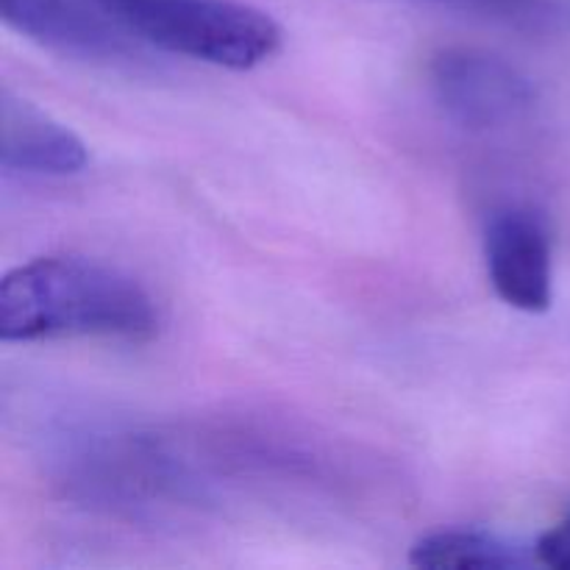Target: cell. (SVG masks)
I'll use <instances>...</instances> for the list:
<instances>
[{
    "instance_id": "5b68a950",
    "label": "cell",
    "mask_w": 570,
    "mask_h": 570,
    "mask_svg": "<svg viewBox=\"0 0 570 570\" xmlns=\"http://www.w3.org/2000/svg\"><path fill=\"white\" fill-rule=\"evenodd\" d=\"M484 262L495 295L527 315L549 312L554 298V250L549 223L529 206L495 212L484 232Z\"/></svg>"
},
{
    "instance_id": "3957f363",
    "label": "cell",
    "mask_w": 570,
    "mask_h": 570,
    "mask_svg": "<svg viewBox=\"0 0 570 570\" xmlns=\"http://www.w3.org/2000/svg\"><path fill=\"white\" fill-rule=\"evenodd\" d=\"M429 78L440 109L471 131L521 122L538 100L532 78L490 50H440L429 65Z\"/></svg>"
},
{
    "instance_id": "7a4b0ae2",
    "label": "cell",
    "mask_w": 570,
    "mask_h": 570,
    "mask_svg": "<svg viewBox=\"0 0 570 570\" xmlns=\"http://www.w3.org/2000/svg\"><path fill=\"white\" fill-rule=\"evenodd\" d=\"M148 48L226 70L265 65L282 48V28L237 0H117L106 3Z\"/></svg>"
},
{
    "instance_id": "ba28073f",
    "label": "cell",
    "mask_w": 570,
    "mask_h": 570,
    "mask_svg": "<svg viewBox=\"0 0 570 570\" xmlns=\"http://www.w3.org/2000/svg\"><path fill=\"white\" fill-rule=\"evenodd\" d=\"M432 3L471 11L510 26L534 28V31L570 26V0H432Z\"/></svg>"
},
{
    "instance_id": "9c48e42d",
    "label": "cell",
    "mask_w": 570,
    "mask_h": 570,
    "mask_svg": "<svg viewBox=\"0 0 570 570\" xmlns=\"http://www.w3.org/2000/svg\"><path fill=\"white\" fill-rule=\"evenodd\" d=\"M534 562L543 568L570 570V510L557 527L543 532L534 543Z\"/></svg>"
},
{
    "instance_id": "30bf717a",
    "label": "cell",
    "mask_w": 570,
    "mask_h": 570,
    "mask_svg": "<svg viewBox=\"0 0 570 570\" xmlns=\"http://www.w3.org/2000/svg\"><path fill=\"white\" fill-rule=\"evenodd\" d=\"M104 3H117V0H104Z\"/></svg>"
},
{
    "instance_id": "52a82bcc",
    "label": "cell",
    "mask_w": 570,
    "mask_h": 570,
    "mask_svg": "<svg viewBox=\"0 0 570 570\" xmlns=\"http://www.w3.org/2000/svg\"><path fill=\"white\" fill-rule=\"evenodd\" d=\"M410 562L415 568L432 570H507L538 566L534 551L488 529H438V532L423 534L410 549Z\"/></svg>"
},
{
    "instance_id": "6da1fadb",
    "label": "cell",
    "mask_w": 570,
    "mask_h": 570,
    "mask_svg": "<svg viewBox=\"0 0 570 570\" xmlns=\"http://www.w3.org/2000/svg\"><path fill=\"white\" fill-rule=\"evenodd\" d=\"M159 312L128 273L87 256H42L0 282L3 343L104 337L148 343Z\"/></svg>"
},
{
    "instance_id": "8992f818",
    "label": "cell",
    "mask_w": 570,
    "mask_h": 570,
    "mask_svg": "<svg viewBox=\"0 0 570 570\" xmlns=\"http://www.w3.org/2000/svg\"><path fill=\"white\" fill-rule=\"evenodd\" d=\"M89 154L76 131L11 89L0 92V165L20 176H76Z\"/></svg>"
},
{
    "instance_id": "277c9868",
    "label": "cell",
    "mask_w": 570,
    "mask_h": 570,
    "mask_svg": "<svg viewBox=\"0 0 570 570\" xmlns=\"http://www.w3.org/2000/svg\"><path fill=\"white\" fill-rule=\"evenodd\" d=\"M11 31L78 61L120 65L148 48L104 0H0Z\"/></svg>"
}]
</instances>
